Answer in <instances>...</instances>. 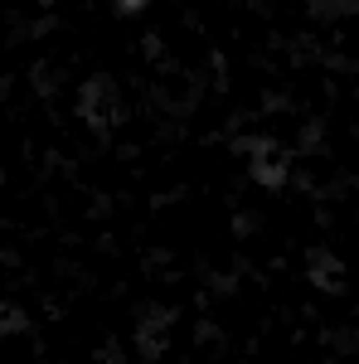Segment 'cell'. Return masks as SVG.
I'll use <instances>...</instances> for the list:
<instances>
[{"instance_id": "cell-1", "label": "cell", "mask_w": 359, "mask_h": 364, "mask_svg": "<svg viewBox=\"0 0 359 364\" xmlns=\"http://www.w3.org/2000/svg\"><path fill=\"white\" fill-rule=\"evenodd\" d=\"M248 156H252V180H257V185L277 190V185L286 180V151H282V141L257 136V141H248Z\"/></svg>"}, {"instance_id": "cell-2", "label": "cell", "mask_w": 359, "mask_h": 364, "mask_svg": "<svg viewBox=\"0 0 359 364\" xmlns=\"http://www.w3.org/2000/svg\"><path fill=\"white\" fill-rule=\"evenodd\" d=\"M146 5H151V0H117V10H122V15H141Z\"/></svg>"}]
</instances>
